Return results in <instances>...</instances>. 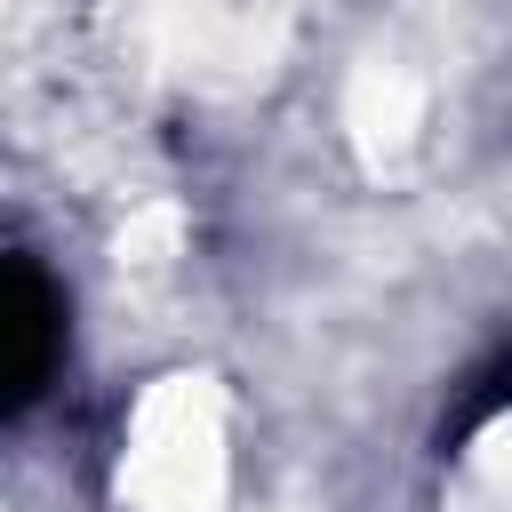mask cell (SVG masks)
<instances>
[{"label":"cell","instance_id":"obj_1","mask_svg":"<svg viewBox=\"0 0 512 512\" xmlns=\"http://www.w3.org/2000/svg\"><path fill=\"white\" fill-rule=\"evenodd\" d=\"M64 360V296L32 256H0V416H24Z\"/></svg>","mask_w":512,"mask_h":512}]
</instances>
